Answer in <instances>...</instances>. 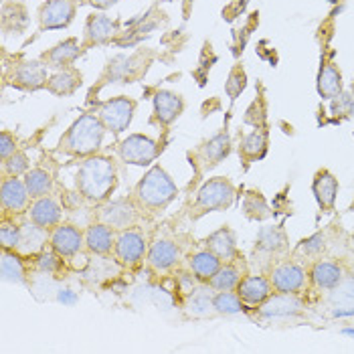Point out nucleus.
<instances>
[{"instance_id":"dca6fc26","label":"nucleus","mask_w":354,"mask_h":354,"mask_svg":"<svg viewBox=\"0 0 354 354\" xmlns=\"http://www.w3.org/2000/svg\"><path fill=\"white\" fill-rule=\"evenodd\" d=\"M237 296L245 306H261L263 301L272 296L273 288L270 277L263 275H245L239 279L237 288H235Z\"/></svg>"},{"instance_id":"a211bd4d","label":"nucleus","mask_w":354,"mask_h":354,"mask_svg":"<svg viewBox=\"0 0 354 354\" xmlns=\"http://www.w3.org/2000/svg\"><path fill=\"white\" fill-rule=\"evenodd\" d=\"M312 191L316 196V203L318 207L330 213L334 211V205H336V196H338V178L330 172V170H318L316 176H314V183H312Z\"/></svg>"},{"instance_id":"f3484780","label":"nucleus","mask_w":354,"mask_h":354,"mask_svg":"<svg viewBox=\"0 0 354 354\" xmlns=\"http://www.w3.org/2000/svg\"><path fill=\"white\" fill-rule=\"evenodd\" d=\"M185 109V102L180 95L172 93V91H158L154 95V122L160 124V126H170L176 122V118L183 113Z\"/></svg>"},{"instance_id":"bb28decb","label":"nucleus","mask_w":354,"mask_h":354,"mask_svg":"<svg viewBox=\"0 0 354 354\" xmlns=\"http://www.w3.org/2000/svg\"><path fill=\"white\" fill-rule=\"evenodd\" d=\"M25 178V185H27L28 192H30V198H41V196H49L55 191V178L53 174L41 166L37 168H30L27 174L23 176Z\"/></svg>"},{"instance_id":"f8f14e48","label":"nucleus","mask_w":354,"mask_h":354,"mask_svg":"<svg viewBox=\"0 0 354 354\" xmlns=\"http://www.w3.org/2000/svg\"><path fill=\"white\" fill-rule=\"evenodd\" d=\"M73 17H75L73 0H49L47 4L41 6L39 23H41V28L57 30V28L69 27Z\"/></svg>"},{"instance_id":"423d86ee","label":"nucleus","mask_w":354,"mask_h":354,"mask_svg":"<svg viewBox=\"0 0 354 354\" xmlns=\"http://www.w3.org/2000/svg\"><path fill=\"white\" fill-rule=\"evenodd\" d=\"M146 255H148V241H146V235L138 227L118 233L115 245H113V257L120 266L134 270L146 259Z\"/></svg>"},{"instance_id":"412c9836","label":"nucleus","mask_w":354,"mask_h":354,"mask_svg":"<svg viewBox=\"0 0 354 354\" xmlns=\"http://www.w3.org/2000/svg\"><path fill=\"white\" fill-rule=\"evenodd\" d=\"M304 304H301L296 294H272L268 300L259 306V316L263 318H279V316H294L300 314Z\"/></svg>"},{"instance_id":"f257e3e1","label":"nucleus","mask_w":354,"mask_h":354,"mask_svg":"<svg viewBox=\"0 0 354 354\" xmlns=\"http://www.w3.org/2000/svg\"><path fill=\"white\" fill-rule=\"evenodd\" d=\"M73 187L85 205L100 207L111 198L118 187V164L102 154L82 158L73 176Z\"/></svg>"},{"instance_id":"a18cd8bd","label":"nucleus","mask_w":354,"mask_h":354,"mask_svg":"<svg viewBox=\"0 0 354 354\" xmlns=\"http://www.w3.org/2000/svg\"><path fill=\"white\" fill-rule=\"evenodd\" d=\"M344 334H348V336H354V330H353V328H346V330H344Z\"/></svg>"},{"instance_id":"20e7f679","label":"nucleus","mask_w":354,"mask_h":354,"mask_svg":"<svg viewBox=\"0 0 354 354\" xmlns=\"http://www.w3.org/2000/svg\"><path fill=\"white\" fill-rule=\"evenodd\" d=\"M235 201V187L229 178L215 176L203 183V187L196 191V196L192 201L191 217L198 218L207 213L227 211Z\"/></svg>"},{"instance_id":"9b49d317","label":"nucleus","mask_w":354,"mask_h":354,"mask_svg":"<svg viewBox=\"0 0 354 354\" xmlns=\"http://www.w3.org/2000/svg\"><path fill=\"white\" fill-rule=\"evenodd\" d=\"M183 257V251L176 241L172 239H156L152 245L148 247V255H146V263L152 272L166 273L172 268L178 266Z\"/></svg>"},{"instance_id":"c756f323","label":"nucleus","mask_w":354,"mask_h":354,"mask_svg":"<svg viewBox=\"0 0 354 354\" xmlns=\"http://www.w3.org/2000/svg\"><path fill=\"white\" fill-rule=\"evenodd\" d=\"M268 150V132L266 130H255L247 134L239 146V156L247 162H255L257 158H263Z\"/></svg>"},{"instance_id":"79ce46f5","label":"nucleus","mask_w":354,"mask_h":354,"mask_svg":"<svg viewBox=\"0 0 354 354\" xmlns=\"http://www.w3.org/2000/svg\"><path fill=\"white\" fill-rule=\"evenodd\" d=\"M75 300H77L75 292H71V290H61V294H59V301H63V304H73Z\"/></svg>"},{"instance_id":"2eb2a0df","label":"nucleus","mask_w":354,"mask_h":354,"mask_svg":"<svg viewBox=\"0 0 354 354\" xmlns=\"http://www.w3.org/2000/svg\"><path fill=\"white\" fill-rule=\"evenodd\" d=\"M83 233H85V249L89 253L102 255V257H108L113 253L118 231H113L109 225L102 223V221H95V223L87 225Z\"/></svg>"},{"instance_id":"f704fd0d","label":"nucleus","mask_w":354,"mask_h":354,"mask_svg":"<svg viewBox=\"0 0 354 354\" xmlns=\"http://www.w3.org/2000/svg\"><path fill=\"white\" fill-rule=\"evenodd\" d=\"M213 310L221 316H233L243 310V301L237 296L235 290L229 292H215L213 296Z\"/></svg>"},{"instance_id":"72a5a7b5","label":"nucleus","mask_w":354,"mask_h":354,"mask_svg":"<svg viewBox=\"0 0 354 354\" xmlns=\"http://www.w3.org/2000/svg\"><path fill=\"white\" fill-rule=\"evenodd\" d=\"M318 91H320V95L324 100H334V97L340 95V91H342V77H340V71L334 65H326L320 71Z\"/></svg>"},{"instance_id":"aec40b11","label":"nucleus","mask_w":354,"mask_h":354,"mask_svg":"<svg viewBox=\"0 0 354 354\" xmlns=\"http://www.w3.org/2000/svg\"><path fill=\"white\" fill-rule=\"evenodd\" d=\"M47 65L39 63V61H27L15 67L12 71V85L21 87V89H39L43 85H47Z\"/></svg>"},{"instance_id":"f03ea898","label":"nucleus","mask_w":354,"mask_h":354,"mask_svg":"<svg viewBox=\"0 0 354 354\" xmlns=\"http://www.w3.org/2000/svg\"><path fill=\"white\" fill-rule=\"evenodd\" d=\"M106 132L108 130L97 113H83L61 136L57 144V152L69 158H80V160L95 156L102 150Z\"/></svg>"},{"instance_id":"49530a36","label":"nucleus","mask_w":354,"mask_h":354,"mask_svg":"<svg viewBox=\"0 0 354 354\" xmlns=\"http://www.w3.org/2000/svg\"><path fill=\"white\" fill-rule=\"evenodd\" d=\"M351 241H353V247H354V233H353V239H351Z\"/></svg>"},{"instance_id":"4c0bfd02","label":"nucleus","mask_w":354,"mask_h":354,"mask_svg":"<svg viewBox=\"0 0 354 354\" xmlns=\"http://www.w3.org/2000/svg\"><path fill=\"white\" fill-rule=\"evenodd\" d=\"M257 245L263 251H279L286 245V235L281 229L273 227V229H261L259 237H257Z\"/></svg>"},{"instance_id":"4468645a","label":"nucleus","mask_w":354,"mask_h":354,"mask_svg":"<svg viewBox=\"0 0 354 354\" xmlns=\"http://www.w3.org/2000/svg\"><path fill=\"white\" fill-rule=\"evenodd\" d=\"M27 218L32 221L35 225L51 231L53 227H57L61 221H63V207L59 205V201L53 198L51 194L49 196H41V198H35L30 203L27 211Z\"/></svg>"},{"instance_id":"7c9ffc66","label":"nucleus","mask_w":354,"mask_h":354,"mask_svg":"<svg viewBox=\"0 0 354 354\" xmlns=\"http://www.w3.org/2000/svg\"><path fill=\"white\" fill-rule=\"evenodd\" d=\"M82 53L80 49V43L77 39H67L63 43H59L55 49H51L49 53L45 55V61L51 65V67H65L69 63H73Z\"/></svg>"},{"instance_id":"7ed1b4c3","label":"nucleus","mask_w":354,"mask_h":354,"mask_svg":"<svg viewBox=\"0 0 354 354\" xmlns=\"http://www.w3.org/2000/svg\"><path fill=\"white\" fill-rule=\"evenodd\" d=\"M134 201L142 213L158 215L178 196V187L162 166L154 164L134 189Z\"/></svg>"},{"instance_id":"cd10ccee","label":"nucleus","mask_w":354,"mask_h":354,"mask_svg":"<svg viewBox=\"0 0 354 354\" xmlns=\"http://www.w3.org/2000/svg\"><path fill=\"white\" fill-rule=\"evenodd\" d=\"M113 35H115V23L111 19H108L106 15L89 17L87 27H85V37H87L89 43H95V45L108 43Z\"/></svg>"},{"instance_id":"c9c22d12","label":"nucleus","mask_w":354,"mask_h":354,"mask_svg":"<svg viewBox=\"0 0 354 354\" xmlns=\"http://www.w3.org/2000/svg\"><path fill=\"white\" fill-rule=\"evenodd\" d=\"M28 170H30V160L21 150H17L10 158L2 160V176H25Z\"/></svg>"},{"instance_id":"39448f33","label":"nucleus","mask_w":354,"mask_h":354,"mask_svg":"<svg viewBox=\"0 0 354 354\" xmlns=\"http://www.w3.org/2000/svg\"><path fill=\"white\" fill-rule=\"evenodd\" d=\"M140 207L136 205L134 196H120V198H109L106 203H102L100 207H95V215L97 221L109 225L113 231H126L138 225L140 218Z\"/></svg>"},{"instance_id":"0eeeda50","label":"nucleus","mask_w":354,"mask_h":354,"mask_svg":"<svg viewBox=\"0 0 354 354\" xmlns=\"http://www.w3.org/2000/svg\"><path fill=\"white\" fill-rule=\"evenodd\" d=\"M158 142L144 134H130L118 144V158L132 166H150L158 158Z\"/></svg>"},{"instance_id":"37998d69","label":"nucleus","mask_w":354,"mask_h":354,"mask_svg":"<svg viewBox=\"0 0 354 354\" xmlns=\"http://www.w3.org/2000/svg\"><path fill=\"white\" fill-rule=\"evenodd\" d=\"M87 2H89L91 6H95V8H102V10H104V8H109L111 4H115L118 0H87Z\"/></svg>"},{"instance_id":"ddd939ff","label":"nucleus","mask_w":354,"mask_h":354,"mask_svg":"<svg viewBox=\"0 0 354 354\" xmlns=\"http://www.w3.org/2000/svg\"><path fill=\"white\" fill-rule=\"evenodd\" d=\"M272 288L279 294H298L306 286V270L298 263H281L270 273Z\"/></svg>"},{"instance_id":"b1692460","label":"nucleus","mask_w":354,"mask_h":354,"mask_svg":"<svg viewBox=\"0 0 354 354\" xmlns=\"http://www.w3.org/2000/svg\"><path fill=\"white\" fill-rule=\"evenodd\" d=\"M47 243H49V231L27 218L23 223V237H21V245L17 251L25 257L27 255H39Z\"/></svg>"},{"instance_id":"58836bf2","label":"nucleus","mask_w":354,"mask_h":354,"mask_svg":"<svg viewBox=\"0 0 354 354\" xmlns=\"http://www.w3.org/2000/svg\"><path fill=\"white\" fill-rule=\"evenodd\" d=\"M35 261H37V268H39L41 272L57 273V272H61L65 257H61L59 253H55L53 249L49 247V251H47V249H43L39 255H35Z\"/></svg>"},{"instance_id":"a19ab883","label":"nucleus","mask_w":354,"mask_h":354,"mask_svg":"<svg viewBox=\"0 0 354 354\" xmlns=\"http://www.w3.org/2000/svg\"><path fill=\"white\" fill-rule=\"evenodd\" d=\"M326 239H324V235L322 233H316V235H312L310 239H306V241H301L300 251H304L306 255H318L320 251H324V243Z\"/></svg>"},{"instance_id":"c85d7f7f","label":"nucleus","mask_w":354,"mask_h":354,"mask_svg":"<svg viewBox=\"0 0 354 354\" xmlns=\"http://www.w3.org/2000/svg\"><path fill=\"white\" fill-rule=\"evenodd\" d=\"M241 279V272L237 266H233V261H227L218 268V272L207 281V288L213 292H229L235 290L237 283Z\"/></svg>"},{"instance_id":"1a4fd4ad","label":"nucleus","mask_w":354,"mask_h":354,"mask_svg":"<svg viewBox=\"0 0 354 354\" xmlns=\"http://www.w3.org/2000/svg\"><path fill=\"white\" fill-rule=\"evenodd\" d=\"M30 192H28L23 176H2L0 185V205L2 215L21 217L30 207Z\"/></svg>"},{"instance_id":"e433bc0d","label":"nucleus","mask_w":354,"mask_h":354,"mask_svg":"<svg viewBox=\"0 0 354 354\" xmlns=\"http://www.w3.org/2000/svg\"><path fill=\"white\" fill-rule=\"evenodd\" d=\"M189 308L192 316H207L213 310V296L203 288V290H192L189 294ZM215 312V310H213Z\"/></svg>"},{"instance_id":"9d476101","label":"nucleus","mask_w":354,"mask_h":354,"mask_svg":"<svg viewBox=\"0 0 354 354\" xmlns=\"http://www.w3.org/2000/svg\"><path fill=\"white\" fill-rule=\"evenodd\" d=\"M49 247L65 259L75 257L85 247V233L73 223H59L49 231Z\"/></svg>"},{"instance_id":"473e14b6","label":"nucleus","mask_w":354,"mask_h":354,"mask_svg":"<svg viewBox=\"0 0 354 354\" xmlns=\"http://www.w3.org/2000/svg\"><path fill=\"white\" fill-rule=\"evenodd\" d=\"M23 237V223H19L12 215H2L0 225V247L2 249H19Z\"/></svg>"},{"instance_id":"a878e982","label":"nucleus","mask_w":354,"mask_h":354,"mask_svg":"<svg viewBox=\"0 0 354 354\" xmlns=\"http://www.w3.org/2000/svg\"><path fill=\"white\" fill-rule=\"evenodd\" d=\"M0 273H2V279L8 283H25V279H27L25 255H21L15 249H2Z\"/></svg>"},{"instance_id":"6e6552de","label":"nucleus","mask_w":354,"mask_h":354,"mask_svg":"<svg viewBox=\"0 0 354 354\" xmlns=\"http://www.w3.org/2000/svg\"><path fill=\"white\" fill-rule=\"evenodd\" d=\"M134 111H136V102L134 100H130V97H111V100L104 102L100 106L97 115L104 122L108 132H111L113 136H120L130 128V124L134 120Z\"/></svg>"},{"instance_id":"4be33fe9","label":"nucleus","mask_w":354,"mask_h":354,"mask_svg":"<svg viewBox=\"0 0 354 354\" xmlns=\"http://www.w3.org/2000/svg\"><path fill=\"white\" fill-rule=\"evenodd\" d=\"M205 247L211 249L223 263L233 261L237 257V237L229 227H221L205 239Z\"/></svg>"},{"instance_id":"2f4dec72","label":"nucleus","mask_w":354,"mask_h":354,"mask_svg":"<svg viewBox=\"0 0 354 354\" xmlns=\"http://www.w3.org/2000/svg\"><path fill=\"white\" fill-rule=\"evenodd\" d=\"M82 85V75L73 69H63L59 73H55L53 77H49L47 82V89L55 93V95H69L73 93L77 87Z\"/></svg>"},{"instance_id":"ea45409f","label":"nucleus","mask_w":354,"mask_h":354,"mask_svg":"<svg viewBox=\"0 0 354 354\" xmlns=\"http://www.w3.org/2000/svg\"><path fill=\"white\" fill-rule=\"evenodd\" d=\"M17 150H19V140L15 138V134H10V132L4 130V132L0 134V158L6 160V158H10Z\"/></svg>"},{"instance_id":"c03bdc74","label":"nucleus","mask_w":354,"mask_h":354,"mask_svg":"<svg viewBox=\"0 0 354 354\" xmlns=\"http://www.w3.org/2000/svg\"><path fill=\"white\" fill-rule=\"evenodd\" d=\"M354 308L351 310H334V316H353Z\"/></svg>"},{"instance_id":"6ab92c4d","label":"nucleus","mask_w":354,"mask_h":354,"mask_svg":"<svg viewBox=\"0 0 354 354\" xmlns=\"http://www.w3.org/2000/svg\"><path fill=\"white\" fill-rule=\"evenodd\" d=\"M231 152V140L227 132H221L215 138H211L209 142H205L203 146H198V150L194 152V158L198 162H203V170L217 166L223 158H227Z\"/></svg>"},{"instance_id":"393cba45","label":"nucleus","mask_w":354,"mask_h":354,"mask_svg":"<svg viewBox=\"0 0 354 354\" xmlns=\"http://www.w3.org/2000/svg\"><path fill=\"white\" fill-rule=\"evenodd\" d=\"M221 266H223V261L207 247L196 251V253H192L191 257H189V270L196 275V279L201 283H207L218 272Z\"/></svg>"},{"instance_id":"5701e85b","label":"nucleus","mask_w":354,"mask_h":354,"mask_svg":"<svg viewBox=\"0 0 354 354\" xmlns=\"http://www.w3.org/2000/svg\"><path fill=\"white\" fill-rule=\"evenodd\" d=\"M310 279L320 290H336L342 283V268L334 261L318 259L310 270Z\"/></svg>"}]
</instances>
